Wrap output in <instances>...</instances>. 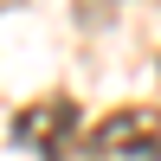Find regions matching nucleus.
Returning <instances> with one entry per match:
<instances>
[{
    "label": "nucleus",
    "mask_w": 161,
    "mask_h": 161,
    "mask_svg": "<svg viewBox=\"0 0 161 161\" xmlns=\"http://www.w3.org/2000/svg\"><path fill=\"white\" fill-rule=\"evenodd\" d=\"M84 161H161V110H110L84 142Z\"/></svg>",
    "instance_id": "f257e3e1"
},
{
    "label": "nucleus",
    "mask_w": 161,
    "mask_h": 161,
    "mask_svg": "<svg viewBox=\"0 0 161 161\" xmlns=\"http://www.w3.org/2000/svg\"><path fill=\"white\" fill-rule=\"evenodd\" d=\"M71 136H77V103L71 97H45V103L13 116V142L32 148L39 161H64L71 155Z\"/></svg>",
    "instance_id": "f03ea898"
}]
</instances>
